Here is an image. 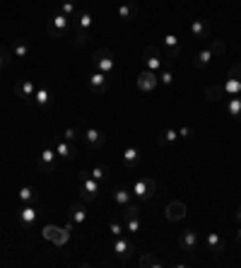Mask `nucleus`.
Listing matches in <instances>:
<instances>
[{"label": "nucleus", "instance_id": "423d86ee", "mask_svg": "<svg viewBox=\"0 0 241 268\" xmlns=\"http://www.w3.org/2000/svg\"><path fill=\"white\" fill-rule=\"evenodd\" d=\"M32 102L36 104V109H41V111H49V109L53 107V102H56V97H53V89H51L46 82L36 85V92H34V99H32Z\"/></svg>", "mask_w": 241, "mask_h": 268}, {"label": "nucleus", "instance_id": "aec40b11", "mask_svg": "<svg viewBox=\"0 0 241 268\" xmlns=\"http://www.w3.org/2000/svg\"><path fill=\"white\" fill-rule=\"evenodd\" d=\"M212 58H215V56H212V54H210V49L205 46V49H198V51L193 54V61H190V63H193L195 70H205V68L212 63Z\"/></svg>", "mask_w": 241, "mask_h": 268}, {"label": "nucleus", "instance_id": "1a4fd4ad", "mask_svg": "<svg viewBox=\"0 0 241 268\" xmlns=\"http://www.w3.org/2000/svg\"><path fill=\"white\" fill-rule=\"evenodd\" d=\"M56 160H58L56 150H53V147H44V152H41L39 160H36V169L44 172V174H53V172H56Z\"/></svg>", "mask_w": 241, "mask_h": 268}, {"label": "nucleus", "instance_id": "2eb2a0df", "mask_svg": "<svg viewBox=\"0 0 241 268\" xmlns=\"http://www.w3.org/2000/svg\"><path fill=\"white\" fill-rule=\"evenodd\" d=\"M162 54H164V58L169 61V63H174V58H179L181 56V44H179V39L174 36V34H167L164 36V41H162Z\"/></svg>", "mask_w": 241, "mask_h": 268}, {"label": "nucleus", "instance_id": "ea45409f", "mask_svg": "<svg viewBox=\"0 0 241 268\" xmlns=\"http://www.w3.org/2000/svg\"><path fill=\"white\" fill-rule=\"evenodd\" d=\"M63 138H65V140H70V143H75V140H80V138H82V128H80V126H70V128H65V131H63Z\"/></svg>", "mask_w": 241, "mask_h": 268}, {"label": "nucleus", "instance_id": "ddd939ff", "mask_svg": "<svg viewBox=\"0 0 241 268\" xmlns=\"http://www.w3.org/2000/svg\"><path fill=\"white\" fill-rule=\"evenodd\" d=\"M133 251H135V242L133 239H128V237H114V254L119 256L120 261H128L130 256H133Z\"/></svg>", "mask_w": 241, "mask_h": 268}, {"label": "nucleus", "instance_id": "bb28decb", "mask_svg": "<svg viewBox=\"0 0 241 268\" xmlns=\"http://www.w3.org/2000/svg\"><path fill=\"white\" fill-rule=\"evenodd\" d=\"M70 220H72L75 225H82V222L87 220V210H85V203L82 201H75L70 205Z\"/></svg>", "mask_w": 241, "mask_h": 268}, {"label": "nucleus", "instance_id": "6e6552de", "mask_svg": "<svg viewBox=\"0 0 241 268\" xmlns=\"http://www.w3.org/2000/svg\"><path fill=\"white\" fill-rule=\"evenodd\" d=\"M87 87H89V92H92L94 97H104V94L109 92V75L94 70V72L87 77Z\"/></svg>", "mask_w": 241, "mask_h": 268}, {"label": "nucleus", "instance_id": "f3484780", "mask_svg": "<svg viewBox=\"0 0 241 268\" xmlns=\"http://www.w3.org/2000/svg\"><path fill=\"white\" fill-rule=\"evenodd\" d=\"M36 217H39V210H36L32 203H24V205L17 210V220H19V225H24V227H32V225L36 222Z\"/></svg>", "mask_w": 241, "mask_h": 268}, {"label": "nucleus", "instance_id": "a211bd4d", "mask_svg": "<svg viewBox=\"0 0 241 268\" xmlns=\"http://www.w3.org/2000/svg\"><path fill=\"white\" fill-rule=\"evenodd\" d=\"M120 160H123L125 169H135V167L140 164V147H135V145H128V147L120 152Z\"/></svg>", "mask_w": 241, "mask_h": 268}, {"label": "nucleus", "instance_id": "b1692460", "mask_svg": "<svg viewBox=\"0 0 241 268\" xmlns=\"http://www.w3.org/2000/svg\"><path fill=\"white\" fill-rule=\"evenodd\" d=\"M138 12H140L138 2H120L119 5V17L123 22H133L138 17Z\"/></svg>", "mask_w": 241, "mask_h": 268}, {"label": "nucleus", "instance_id": "f704fd0d", "mask_svg": "<svg viewBox=\"0 0 241 268\" xmlns=\"http://www.w3.org/2000/svg\"><path fill=\"white\" fill-rule=\"evenodd\" d=\"M36 198L39 196H36V189L34 186H22L19 189V201L22 203H36Z\"/></svg>", "mask_w": 241, "mask_h": 268}, {"label": "nucleus", "instance_id": "5701e85b", "mask_svg": "<svg viewBox=\"0 0 241 268\" xmlns=\"http://www.w3.org/2000/svg\"><path fill=\"white\" fill-rule=\"evenodd\" d=\"M205 244H207V249H210L212 254H222V251L227 249L224 239H222L217 232H207V237H205Z\"/></svg>", "mask_w": 241, "mask_h": 268}, {"label": "nucleus", "instance_id": "c9c22d12", "mask_svg": "<svg viewBox=\"0 0 241 268\" xmlns=\"http://www.w3.org/2000/svg\"><path fill=\"white\" fill-rule=\"evenodd\" d=\"M12 63V49H7L5 44H0V72Z\"/></svg>", "mask_w": 241, "mask_h": 268}, {"label": "nucleus", "instance_id": "412c9836", "mask_svg": "<svg viewBox=\"0 0 241 268\" xmlns=\"http://www.w3.org/2000/svg\"><path fill=\"white\" fill-rule=\"evenodd\" d=\"M186 213H188V208H186V203H181V201H172L167 205V220H172V222L183 220Z\"/></svg>", "mask_w": 241, "mask_h": 268}, {"label": "nucleus", "instance_id": "39448f33", "mask_svg": "<svg viewBox=\"0 0 241 268\" xmlns=\"http://www.w3.org/2000/svg\"><path fill=\"white\" fill-rule=\"evenodd\" d=\"M130 191H133V196L138 201H150L157 194V181L152 177H140V179H135V184H133Z\"/></svg>", "mask_w": 241, "mask_h": 268}, {"label": "nucleus", "instance_id": "9d476101", "mask_svg": "<svg viewBox=\"0 0 241 268\" xmlns=\"http://www.w3.org/2000/svg\"><path fill=\"white\" fill-rule=\"evenodd\" d=\"M51 147L56 150V155H58L60 160H75L77 157V145L70 143V140H65V138L51 140Z\"/></svg>", "mask_w": 241, "mask_h": 268}, {"label": "nucleus", "instance_id": "dca6fc26", "mask_svg": "<svg viewBox=\"0 0 241 268\" xmlns=\"http://www.w3.org/2000/svg\"><path fill=\"white\" fill-rule=\"evenodd\" d=\"M34 92H36V85L32 80H17L15 82V97H19L24 102H32L34 99Z\"/></svg>", "mask_w": 241, "mask_h": 268}, {"label": "nucleus", "instance_id": "c756f323", "mask_svg": "<svg viewBox=\"0 0 241 268\" xmlns=\"http://www.w3.org/2000/svg\"><path fill=\"white\" fill-rule=\"evenodd\" d=\"M157 75H159V82H162L164 87H172V85H174V70H172V63H169V61H164V68H162Z\"/></svg>", "mask_w": 241, "mask_h": 268}, {"label": "nucleus", "instance_id": "f257e3e1", "mask_svg": "<svg viewBox=\"0 0 241 268\" xmlns=\"http://www.w3.org/2000/svg\"><path fill=\"white\" fill-rule=\"evenodd\" d=\"M70 27H72V19H70V17H65L63 12H58V10L53 7L51 17L46 19V32H49V36H53V39H63V36L70 32Z\"/></svg>", "mask_w": 241, "mask_h": 268}, {"label": "nucleus", "instance_id": "cd10ccee", "mask_svg": "<svg viewBox=\"0 0 241 268\" xmlns=\"http://www.w3.org/2000/svg\"><path fill=\"white\" fill-rule=\"evenodd\" d=\"M56 10L63 12L65 17H70V19H75V15L80 12V10H77V0H60L58 5H56Z\"/></svg>", "mask_w": 241, "mask_h": 268}, {"label": "nucleus", "instance_id": "e433bc0d", "mask_svg": "<svg viewBox=\"0 0 241 268\" xmlns=\"http://www.w3.org/2000/svg\"><path fill=\"white\" fill-rule=\"evenodd\" d=\"M207 49H210V54H212V56H222V54L227 51V44H224L222 39H210Z\"/></svg>", "mask_w": 241, "mask_h": 268}, {"label": "nucleus", "instance_id": "9b49d317", "mask_svg": "<svg viewBox=\"0 0 241 268\" xmlns=\"http://www.w3.org/2000/svg\"><path fill=\"white\" fill-rule=\"evenodd\" d=\"M82 140H85L87 147H92V150H99V147L106 145V135L102 133L99 128H94V126H85V128H82Z\"/></svg>", "mask_w": 241, "mask_h": 268}, {"label": "nucleus", "instance_id": "4c0bfd02", "mask_svg": "<svg viewBox=\"0 0 241 268\" xmlns=\"http://www.w3.org/2000/svg\"><path fill=\"white\" fill-rule=\"evenodd\" d=\"M89 177H92V179H97V181L102 184V181L109 177V167H106V164H97L94 169H89Z\"/></svg>", "mask_w": 241, "mask_h": 268}, {"label": "nucleus", "instance_id": "0eeeda50", "mask_svg": "<svg viewBox=\"0 0 241 268\" xmlns=\"http://www.w3.org/2000/svg\"><path fill=\"white\" fill-rule=\"evenodd\" d=\"M142 61H145V68H150V70H155V72H159L162 68H164V54L159 51V46H145V51H142Z\"/></svg>", "mask_w": 241, "mask_h": 268}, {"label": "nucleus", "instance_id": "2f4dec72", "mask_svg": "<svg viewBox=\"0 0 241 268\" xmlns=\"http://www.w3.org/2000/svg\"><path fill=\"white\" fill-rule=\"evenodd\" d=\"M130 198H133V191H128V189H123V186H116V189H114V201L119 203L120 208L128 205Z\"/></svg>", "mask_w": 241, "mask_h": 268}, {"label": "nucleus", "instance_id": "79ce46f5", "mask_svg": "<svg viewBox=\"0 0 241 268\" xmlns=\"http://www.w3.org/2000/svg\"><path fill=\"white\" fill-rule=\"evenodd\" d=\"M125 232L138 234V232H140V217H130V220H125Z\"/></svg>", "mask_w": 241, "mask_h": 268}, {"label": "nucleus", "instance_id": "6ab92c4d", "mask_svg": "<svg viewBox=\"0 0 241 268\" xmlns=\"http://www.w3.org/2000/svg\"><path fill=\"white\" fill-rule=\"evenodd\" d=\"M198 247V232L195 230H183L179 237V249L181 251H195Z\"/></svg>", "mask_w": 241, "mask_h": 268}, {"label": "nucleus", "instance_id": "473e14b6", "mask_svg": "<svg viewBox=\"0 0 241 268\" xmlns=\"http://www.w3.org/2000/svg\"><path fill=\"white\" fill-rule=\"evenodd\" d=\"M27 54H29V44L24 39H15L12 41V56L15 58H24Z\"/></svg>", "mask_w": 241, "mask_h": 268}, {"label": "nucleus", "instance_id": "a18cd8bd", "mask_svg": "<svg viewBox=\"0 0 241 268\" xmlns=\"http://www.w3.org/2000/svg\"><path fill=\"white\" fill-rule=\"evenodd\" d=\"M227 77L241 80V63H234V66H229V70H227Z\"/></svg>", "mask_w": 241, "mask_h": 268}, {"label": "nucleus", "instance_id": "4468645a", "mask_svg": "<svg viewBox=\"0 0 241 268\" xmlns=\"http://www.w3.org/2000/svg\"><path fill=\"white\" fill-rule=\"evenodd\" d=\"M188 27H190V34H193L195 39H200V41L210 39V34H212V24H210L207 19H200V17H190Z\"/></svg>", "mask_w": 241, "mask_h": 268}, {"label": "nucleus", "instance_id": "c03bdc74", "mask_svg": "<svg viewBox=\"0 0 241 268\" xmlns=\"http://www.w3.org/2000/svg\"><path fill=\"white\" fill-rule=\"evenodd\" d=\"M195 135V128L193 126H181L179 128V138H186V140H190Z\"/></svg>", "mask_w": 241, "mask_h": 268}, {"label": "nucleus", "instance_id": "37998d69", "mask_svg": "<svg viewBox=\"0 0 241 268\" xmlns=\"http://www.w3.org/2000/svg\"><path fill=\"white\" fill-rule=\"evenodd\" d=\"M109 232H111L114 237H120V234L125 232V225L119 222V220H111V222H109Z\"/></svg>", "mask_w": 241, "mask_h": 268}, {"label": "nucleus", "instance_id": "a19ab883", "mask_svg": "<svg viewBox=\"0 0 241 268\" xmlns=\"http://www.w3.org/2000/svg\"><path fill=\"white\" fill-rule=\"evenodd\" d=\"M87 41H89V32L77 29V32H75V36H72V46H77V49H80V46H85Z\"/></svg>", "mask_w": 241, "mask_h": 268}, {"label": "nucleus", "instance_id": "58836bf2", "mask_svg": "<svg viewBox=\"0 0 241 268\" xmlns=\"http://www.w3.org/2000/svg\"><path fill=\"white\" fill-rule=\"evenodd\" d=\"M123 210H125V213H123V220H130V217H140V205H138V203H128V205H123Z\"/></svg>", "mask_w": 241, "mask_h": 268}, {"label": "nucleus", "instance_id": "20e7f679", "mask_svg": "<svg viewBox=\"0 0 241 268\" xmlns=\"http://www.w3.org/2000/svg\"><path fill=\"white\" fill-rule=\"evenodd\" d=\"M92 68L99 70V72H104V75H111L114 68H116L114 51H111V49H97V51L92 54Z\"/></svg>", "mask_w": 241, "mask_h": 268}, {"label": "nucleus", "instance_id": "f03ea898", "mask_svg": "<svg viewBox=\"0 0 241 268\" xmlns=\"http://www.w3.org/2000/svg\"><path fill=\"white\" fill-rule=\"evenodd\" d=\"M72 220L65 225V227H56V225H46L44 230H41V237L44 239H49V242H53L56 247H63V244H68L70 242V237H72Z\"/></svg>", "mask_w": 241, "mask_h": 268}, {"label": "nucleus", "instance_id": "a878e982", "mask_svg": "<svg viewBox=\"0 0 241 268\" xmlns=\"http://www.w3.org/2000/svg\"><path fill=\"white\" fill-rule=\"evenodd\" d=\"M203 94H205V99H207V102H220L222 97H227V92H224V85H217V82L207 85Z\"/></svg>", "mask_w": 241, "mask_h": 268}, {"label": "nucleus", "instance_id": "393cba45", "mask_svg": "<svg viewBox=\"0 0 241 268\" xmlns=\"http://www.w3.org/2000/svg\"><path fill=\"white\" fill-rule=\"evenodd\" d=\"M92 24H94V17H92V12H89V10H80V12L75 15V27H77V29L89 32V29H92Z\"/></svg>", "mask_w": 241, "mask_h": 268}, {"label": "nucleus", "instance_id": "72a5a7b5", "mask_svg": "<svg viewBox=\"0 0 241 268\" xmlns=\"http://www.w3.org/2000/svg\"><path fill=\"white\" fill-rule=\"evenodd\" d=\"M138 266L140 268H159L162 266V261H159L155 254H142V256L138 259Z\"/></svg>", "mask_w": 241, "mask_h": 268}, {"label": "nucleus", "instance_id": "7c9ffc66", "mask_svg": "<svg viewBox=\"0 0 241 268\" xmlns=\"http://www.w3.org/2000/svg\"><path fill=\"white\" fill-rule=\"evenodd\" d=\"M224 92H227V97H241V80L227 77L224 80Z\"/></svg>", "mask_w": 241, "mask_h": 268}, {"label": "nucleus", "instance_id": "4be33fe9", "mask_svg": "<svg viewBox=\"0 0 241 268\" xmlns=\"http://www.w3.org/2000/svg\"><path fill=\"white\" fill-rule=\"evenodd\" d=\"M176 140H179V131H176V128H164L162 133L157 135V145L164 147V150H169Z\"/></svg>", "mask_w": 241, "mask_h": 268}, {"label": "nucleus", "instance_id": "c85d7f7f", "mask_svg": "<svg viewBox=\"0 0 241 268\" xmlns=\"http://www.w3.org/2000/svg\"><path fill=\"white\" fill-rule=\"evenodd\" d=\"M224 109H227L229 116H234L237 121H241V97H227Z\"/></svg>", "mask_w": 241, "mask_h": 268}, {"label": "nucleus", "instance_id": "7ed1b4c3", "mask_svg": "<svg viewBox=\"0 0 241 268\" xmlns=\"http://www.w3.org/2000/svg\"><path fill=\"white\" fill-rule=\"evenodd\" d=\"M77 179H80V201L82 203H92L97 198V194H99V181L97 179H92L89 177V169H82L80 174H77Z\"/></svg>", "mask_w": 241, "mask_h": 268}, {"label": "nucleus", "instance_id": "f8f14e48", "mask_svg": "<svg viewBox=\"0 0 241 268\" xmlns=\"http://www.w3.org/2000/svg\"><path fill=\"white\" fill-rule=\"evenodd\" d=\"M157 85H159V75L155 70H150V68L140 70V75H138V89L140 92H155Z\"/></svg>", "mask_w": 241, "mask_h": 268}, {"label": "nucleus", "instance_id": "49530a36", "mask_svg": "<svg viewBox=\"0 0 241 268\" xmlns=\"http://www.w3.org/2000/svg\"><path fill=\"white\" fill-rule=\"evenodd\" d=\"M234 217H237V222L241 225V205H237V210H234Z\"/></svg>", "mask_w": 241, "mask_h": 268}, {"label": "nucleus", "instance_id": "de8ad7c7", "mask_svg": "<svg viewBox=\"0 0 241 268\" xmlns=\"http://www.w3.org/2000/svg\"><path fill=\"white\" fill-rule=\"evenodd\" d=\"M237 244H239V247H241V227H239V230H237Z\"/></svg>", "mask_w": 241, "mask_h": 268}]
</instances>
